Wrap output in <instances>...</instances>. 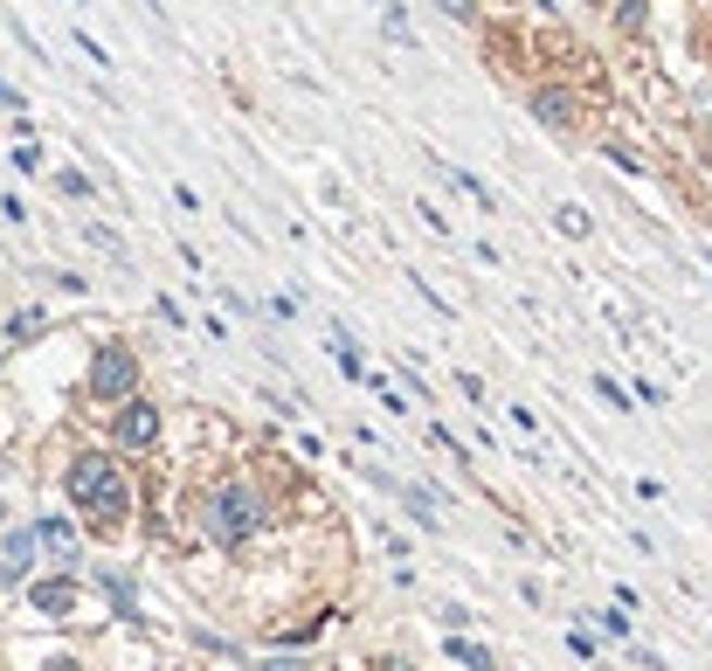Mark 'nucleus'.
<instances>
[{
    "instance_id": "nucleus-4",
    "label": "nucleus",
    "mask_w": 712,
    "mask_h": 671,
    "mask_svg": "<svg viewBox=\"0 0 712 671\" xmlns=\"http://www.w3.org/2000/svg\"><path fill=\"white\" fill-rule=\"evenodd\" d=\"M153 436H160V408L125 402V408H118V443H125V451H145Z\"/></svg>"
},
{
    "instance_id": "nucleus-6",
    "label": "nucleus",
    "mask_w": 712,
    "mask_h": 671,
    "mask_svg": "<svg viewBox=\"0 0 712 671\" xmlns=\"http://www.w3.org/2000/svg\"><path fill=\"white\" fill-rule=\"evenodd\" d=\"M533 118L547 125V132H568V125H574V98H568V90H533Z\"/></svg>"
},
{
    "instance_id": "nucleus-1",
    "label": "nucleus",
    "mask_w": 712,
    "mask_h": 671,
    "mask_svg": "<svg viewBox=\"0 0 712 671\" xmlns=\"http://www.w3.org/2000/svg\"><path fill=\"white\" fill-rule=\"evenodd\" d=\"M69 498H77L98 527H118V519H125V498H132V492H125V471H118L111 457L84 451L77 464H69Z\"/></svg>"
},
{
    "instance_id": "nucleus-8",
    "label": "nucleus",
    "mask_w": 712,
    "mask_h": 671,
    "mask_svg": "<svg viewBox=\"0 0 712 671\" xmlns=\"http://www.w3.org/2000/svg\"><path fill=\"white\" fill-rule=\"evenodd\" d=\"M69 595H77V588H69V574H55V582H42V588H35V609L63 617V609H69Z\"/></svg>"
},
{
    "instance_id": "nucleus-7",
    "label": "nucleus",
    "mask_w": 712,
    "mask_h": 671,
    "mask_svg": "<svg viewBox=\"0 0 712 671\" xmlns=\"http://www.w3.org/2000/svg\"><path fill=\"white\" fill-rule=\"evenodd\" d=\"M35 540H42V547L55 554V561H77V527H63V519H42V527H35Z\"/></svg>"
},
{
    "instance_id": "nucleus-5",
    "label": "nucleus",
    "mask_w": 712,
    "mask_h": 671,
    "mask_svg": "<svg viewBox=\"0 0 712 671\" xmlns=\"http://www.w3.org/2000/svg\"><path fill=\"white\" fill-rule=\"evenodd\" d=\"M35 547H42L35 533H8V540H0V582H22L28 561H35Z\"/></svg>"
},
{
    "instance_id": "nucleus-16",
    "label": "nucleus",
    "mask_w": 712,
    "mask_h": 671,
    "mask_svg": "<svg viewBox=\"0 0 712 671\" xmlns=\"http://www.w3.org/2000/svg\"><path fill=\"white\" fill-rule=\"evenodd\" d=\"M264 671H305V664H297V658H270Z\"/></svg>"
},
{
    "instance_id": "nucleus-3",
    "label": "nucleus",
    "mask_w": 712,
    "mask_h": 671,
    "mask_svg": "<svg viewBox=\"0 0 712 671\" xmlns=\"http://www.w3.org/2000/svg\"><path fill=\"white\" fill-rule=\"evenodd\" d=\"M132 381H139V360H132L125 346H104V353H98V367H90V395L118 402V395H132Z\"/></svg>"
},
{
    "instance_id": "nucleus-13",
    "label": "nucleus",
    "mask_w": 712,
    "mask_h": 671,
    "mask_svg": "<svg viewBox=\"0 0 712 671\" xmlns=\"http://www.w3.org/2000/svg\"><path fill=\"white\" fill-rule=\"evenodd\" d=\"M615 22H623V28H644V0H615Z\"/></svg>"
},
{
    "instance_id": "nucleus-10",
    "label": "nucleus",
    "mask_w": 712,
    "mask_h": 671,
    "mask_svg": "<svg viewBox=\"0 0 712 671\" xmlns=\"http://www.w3.org/2000/svg\"><path fill=\"white\" fill-rule=\"evenodd\" d=\"M443 174H449V166H443ZM449 180H457V188H463V194H471V201H478V208H498V194H492V188H484V180H478V174H449Z\"/></svg>"
},
{
    "instance_id": "nucleus-12",
    "label": "nucleus",
    "mask_w": 712,
    "mask_h": 671,
    "mask_svg": "<svg viewBox=\"0 0 712 671\" xmlns=\"http://www.w3.org/2000/svg\"><path fill=\"white\" fill-rule=\"evenodd\" d=\"M104 588H111V609H118V617H132V582H118V574H104Z\"/></svg>"
},
{
    "instance_id": "nucleus-14",
    "label": "nucleus",
    "mask_w": 712,
    "mask_h": 671,
    "mask_svg": "<svg viewBox=\"0 0 712 671\" xmlns=\"http://www.w3.org/2000/svg\"><path fill=\"white\" fill-rule=\"evenodd\" d=\"M436 8L449 14V22H471V14H478V8H471V0H436Z\"/></svg>"
},
{
    "instance_id": "nucleus-2",
    "label": "nucleus",
    "mask_w": 712,
    "mask_h": 671,
    "mask_svg": "<svg viewBox=\"0 0 712 671\" xmlns=\"http://www.w3.org/2000/svg\"><path fill=\"white\" fill-rule=\"evenodd\" d=\"M208 527H215V540H250L264 527V506H256L250 484H221L215 506H208Z\"/></svg>"
},
{
    "instance_id": "nucleus-9",
    "label": "nucleus",
    "mask_w": 712,
    "mask_h": 671,
    "mask_svg": "<svg viewBox=\"0 0 712 671\" xmlns=\"http://www.w3.org/2000/svg\"><path fill=\"white\" fill-rule=\"evenodd\" d=\"M449 658H457V664H471V671H484V664H492V650L471 644V637H449Z\"/></svg>"
},
{
    "instance_id": "nucleus-11",
    "label": "nucleus",
    "mask_w": 712,
    "mask_h": 671,
    "mask_svg": "<svg viewBox=\"0 0 712 671\" xmlns=\"http://www.w3.org/2000/svg\"><path fill=\"white\" fill-rule=\"evenodd\" d=\"M49 319H42V312H14V319H8V340H35V332H42Z\"/></svg>"
},
{
    "instance_id": "nucleus-15",
    "label": "nucleus",
    "mask_w": 712,
    "mask_h": 671,
    "mask_svg": "<svg viewBox=\"0 0 712 671\" xmlns=\"http://www.w3.org/2000/svg\"><path fill=\"white\" fill-rule=\"evenodd\" d=\"M0 104H8V111H22V104H28V98H22V90H14V84H8V77H0Z\"/></svg>"
}]
</instances>
